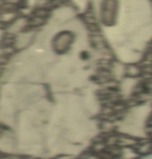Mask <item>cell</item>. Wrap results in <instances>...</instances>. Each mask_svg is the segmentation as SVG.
<instances>
[{"mask_svg":"<svg viewBox=\"0 0 152 159\" xmlns=\"http://www.w3.org/2000/svg\"><path fill=\"white\" fill-rule=\"evenodd\" d=\"M75 41L73 31H62L56 34L52 39V48L56 54H66L71 50Z\"/></svg>","mask_w":152,"mask_h":159,"instance_id":"obj_1","label":"cell"}]
</instances>
